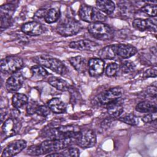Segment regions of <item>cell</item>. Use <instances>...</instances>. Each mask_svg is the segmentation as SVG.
Masks as SVG:
<instances>
[{
	"mask_svg": "<svg viewBox=\"0 0 157 157\" xmlns=\"http://www.w3.org/2000/svg\"><path fill=\"white\" fill-rule=\"evenodd\" d=\"M74 144H75V137L46 139L40 144L30 146L26 152L31 156H39L63 150Z\"/></svg>",
	"mask_w": 157,
	"mask_h": 157,
	"instance_id": "cell-1",
	"label": "cell"
},
{
	"mask_svg": "<svg viewBox=\"0 0 157 157\" xmlns=\"http://www.w3.org/2000/svg\"><path fill=\"white\" fill-rule=\"evenodd\" d=\"M80 128L76 125H64L56 128H52L46 130L42 136L46 139H64L75 137L80 131Z\"/></svg>",
	"mask_w": 157,
	"mask_h": 157,
	"instance_id": "cell-2",
	"label": "cell"
},
{
	"mask_svg": "<svg viewBox=\"0 0 157 157\" xmlns=\"http://www.w3.org/2000/svg\"><path fill=\"white\" fill-rule=\"evenodd\" d=\"M79 18L87 23H93L105 21L107 17L95 7L85 4H82L78 9Z\"/></svg>",
	"mask_w": 157,
	"mask_h": 157,
	"instance_id": "cell-3",
	"label": "cell"
},
{
	"mask_svg": "<svg viewBox=\"0 0 157 157\" xmlns=\"http://www.w3.org/2000/svg\"><path fill=\"white\" fill-rule=\"evenodd\" d=\"M34 62L44 67L48 68L53 72L64 75L67 72V69L63 63L59 59L48 55H40L33 58Z\"/></svg>",
	"mask_w": 157,
	"mask_h": 157,
	"instance_id": "cell-4",
	"label": "cell"
},
{
	"mask_svg": "<svg viewBox=\"0 0 157 157\" xmlns=\"http://www.w3.org/2000/svg\"><path fill=\"white\" fill-rule=\"evenodd\" d=\"M82 26L80 23L72 17H66L59 21L56 27L58 34L64 37L75 35L80 31Z\"/></svg>",
	"mask_w": 157,
	"mask_h": 157,
	"instance_id": "cell-5",
	"label": "cell"
},
{
	"mask_svg": "<svg viewBox=\"0 0 157 157\" xmlns=\"http://www.w3.org/2000/svg\"><path fill=\"white\" fill-rule=\"evenodd\" d=\"M87 29L92 37L99 40H111L114 36V31L112 28L102 22L90 23Z\"/></svg>",
	"mask_w": 157,
	"mask_h": 157,
	"instance_id": "cell-6",
	"label": "cell"
},
{
	"mask_svg": "<svg viewBox=\"0 0 157 157\" xmlns=\"http://www.w3.org/2000/svg\"><path fill=\"white\" fill-rule=\"evenodd\" d=\"M123 90L120 87H113L99 94L94 99L95 104L98 105H107L120 100Z\"/></svg>",
	"mask_w": 157,
	"mask_h": 157,
	"instance_id": "cell-7",
	"label": "cell"
},
{
	"mask_svg": "<svg viewBox=\"0 0 157 157\" xmlns=\"http://www.w3.org/2000/svg\"><path fill=\"white\" fill-rule=\"evenodd\" d=\"M23 66V59L17 55L7 56L1 60V71L4 74H12L19 71Z\"/></svg>",
	"mask_w": 157,
	"mask_h": 157,
	"instance_id": "cell-8",
	"label": "cell"
},
{
	"mask_svg": "<svg viewBox=\"0 0 157 157\" xmlns=\"http://www.w3.org/2000/svg\"><path fill=\"white\" fill-rule=\"evenodd\" d=\"M75 144L81 148H91L94 146L96 143V135L91 129H80L75 137Z\"/></svg>",
	"mask_w": 157,
	"mask_h": 157,
	"instance_id": "cell-9",
	"label": "cell"
},
{
	"mask_svg": "<svg viewBox=\"0 0 157 157\" xmlns=\"http://www.w3.org/2000/svg\"><path fill=\"white\" fill-rule=\"evenodd\" d=\"M21 127V122L20 120L12 116L8 118L4 121L2 125V132L5 138H8L17 134Z\"/></svg>",
	"mask_w": 157,
	"mask_h": 157,
	"instance_id": "cell-10",
	"label": "cell"
},
{
	"mask_svg": "<svg viewBox=\"0 0 157 157\" xmlns=\"http://www.w3.org/2000/svg\"><path fill=\"white\" fill-rule=\"evenodd\" d=\"M25 79L24 75L20 71L11 74L6 82V90L9 93H15L22 87Z\"/></svg>",
	"mask_w": 157,
	"mask_h": 157,
	"instance_id": "cell-11",
	"label": "cell"
},
{
	"mask_svg": "<svg viewBox=\"0 0 157 157\" xmlns=\"http://www.w3.org/2000/svg\"><path fill=\"white\" fill-rule=\"evenodd\" d=\"M26 147V142L23 139L15 140L9 144L4 149L1 157L13 156L23 150Z\"/></svg>",
	"mask_w": 157,
	"mask_h": 157,
	"instance_id": "cell-12",
	"label": "cell"
},
{
	"mask_svg": "<svg viewBox=\"0 0 157 157\" xmlns=\"http://www.w3.org/2000/svg\"><path fill=\"white\" fill-rule=\"evenodd\" d=\"M132 26L140 31H156V18L151 17L147 19L136 18L132 21Z\"/></svg>",
	"mask_w": 157,
	"mask_h": 157,
	"instance_id": "cell-13",
	"label": "cell"
},
{
	"mask_svg": "<svg viewBox=\"0 0 157 157\" xmlns=\"http://www.w3.org/2000/svg\"><path fill=\"white\" fill-rule=\"evenodd\" d=\"M21 31L26 35L30 36H37L44 32V27L38 21H28L22 25Z\"/></svg>",
	"mask_w": 157,
	"mask_h": 157,
	"instance_id": "cell-14",
	"label": "cell"
},
{
	"mask_svg": "<svg viewBox=\"0 0 157 157\" xmlns=\"http://www.w3.org/2000/svg\"><path fill=\"white\" fill-rule=\"evenodd\" d=\"M105 62L101 58H93L88 61V71L90 76L99 77L101 75L104 71Z\"/></svg>",
	"mask_w": 157,
	"mask_h": 157,
	"instance_id": "cell-15",
	"label": "cell"
},
{
	"mask_svg": "<svg viewBox=\"0 0 157 157\" xmlns=\"http://www.w3.org/2000/svg\"><path fill=\"white\" fill-rule=\"evenodd\" d=\"M71 48L78 50L94 51L99 47L98 43L88 39H82L76 41H72L69 44Z\"/></svg>",
	"mask_w": 157,
	"mask_h": 157,
	"instance_id": "cell-16",
	"label": "cell"
},
{
	"mask_svg": "<svg viewBox=\"0 0 157 157\" xmlns=\"http://www.w3.org/2000/svg\"><path fill=\"white\" fill-rule=\"evenodd\" d=\"M137 52V49L136 47L131 44H117V55L123 59L129 58L135 55Z\"/></svg>",
	"mask_w": 157,
	"mask_h": 157,
	"instance_id": "cell-17",
	"label": "cell"
},
{
	"mask_svg": "<svg viewBox=\"0 0 157 157\" xmlns=\"http://www.w3.org/2000/svg\"><path fill=\"white\" fill-rule=\"evenodd\" d=\"M72 66L79 73H85L88 69V61L82 56H75L68 59Z\"/></svg>",
	"mask_w": 157,
	"mask_h": 157,
	"instance_id": "cell-18",
	"label": "cell"
},
{
	"mask_svg": "<svg viewBox=\"0 0 157 157\" xmlns=\"http://www.w3.org/2000/svg\"><path fill=\"white\" fill-rule=\"evenodd\" d=\"M47 105L50 110L55 113H63L66 110V104L58 98H53L48 101Z\"/></svg>",
	"mask_w": 157,
	"mask_h": 157,
	"instance_id": "cell-19",
	"label": "cell"
},
{
	"mask_svg": "<svg viewBox=\"0 0 157 157\" xmlns=\"http://www.w3.org/2000/svg\"><path fill=\"white\" fill-rule=\"evenodd\" d=\"M117 44L105 46L99 50L98 55L102 59H113L117 56Z\"/></svg>",
	"mask_w": 157,
	"mask_h": 157,
	"instance_id": "cell-20",
	"label": "cell"
},
{
	"mask_svg": "<svg viewBox=\"0 0 157 157\" xmlns=\"http://www.w3.org/2000/svg\"><path fill=\"white\" fill-rule=\"evenodd\" d=\"M123 105L120 100L107 105V112L112 118H118L123 112Z\"/></svg>",
	"mask_w": 157,
	"mask_h": 157,
	"instance_id": "cell-21",
	"label": "cell"
},
{
	"mask_svg": "<svg viewBox=\"0 0 157 157\" xmlns=\"http://www.w3.org/2000/svg\"><path fill=\"white\" fill-rule=\"evenodd\" d=\"M96 8L103 13L111 15L115 9L114 2L109 0H98L96 1Z\"/></svg>",
	"mask_w": 157,
	"mask_h": 157,
	"instance_id": "cell-22",
	"label": "cell"
},
{
	"mask_svg": "<svg viewBox=\"0 0 157 157\" xmlns=\"http://www.w3.org/2000/svg\"><path fill=\"white\" fill-rule=\"evenodd\" d=\"M136 111L140 113H151L157 112V105L156 102L144 101L139 102L136 106Z\"/></svg>",
	"mask_w": 157,
	"mask_h": 157,
	"instance_id": "cell-23",
	"label": "cell"
},
{
	"mask_svg": "<svg viewBox=\"0 0 157 157\" xmlns=\"http://www.w3.org/2000/svg\"><path fill=\"white\" fill-rule=\"evenodd\" d=\"M48 83L51 86L59 91H66L69 89V83L66 80L57 77H50L48 79Z\"/></svg>",
	"mask_w": 157,
	"mask_h": 157,
	"instance_id": "cell-24",
	"label": "cell"
},
{
	"mask_svg": "<svg viewBox=\"0 0 157 157\" xmlns=\"http://www.w3.org/2000/svg\"><path fill=\"white\" fill-rule=\"evenodd\" d=\"M28 102V98L26 95L23 93H15L12 98V106L16 109L23 108Z\"/></svg>",
	"mask_w": 157,
	"mask_h": 157,
	"instance_id": "cell-25",
	"label": "cell"
},
{
	"mask_svg": "<svg viewBox=\"0 0 157 157\" xmlns=\"http://www.w3.org/2000/svg\"><path fill=\"white\" fill-rule=\"evenodd\" d=\"M120 14L123 17H130L134 13V7L129 1H119L117 3Z\"/></svg>",
	"mask_w": 157,
	"mask_h": 157,
	"instance_id": "cell-26",
	"label": "cell"
},
{
	"mask_svg": "<svg viewBox=\"0 0 157 157\" xmlns=\"http://www.w3.org/2000/svg\"><path fill=\"white\" fill-rule=\"evenodd\" d=\"M61 16V12L57 8H51L47 10L44 16V20L48 24H51L57 21Z\"/></svg>",
	"mask_w": 157,
	"mask_h": 157,
	"instance_id": "cell-27",
	"label": "cell"
},
{
	"mask_svg": "<svg viewBox=\"0 0 157 157\" xmlns=\"http://www.w3.org/2000/svg\"><path fill=\"white\" fill-rule=\"evenodd\" d=\"M17 5L15 2H7L5 4L1 5L0 7V15H5L10 17H12L15 13Z\"/></svg>",
	"mask_w": 157,
	"mask_h": 157,
	"instance_id": "cell-28",
	"label": "cell"
},
{
	"mask_svg": "<svg viewBox=\"0 0 157 157\" xmlns=\"http://www.w3.org/2000/svg\"><path fill=\"white\" fill-rule=\"evenodd\" d=\"M140 10L147 14V15L151 17H156V12H157V6L156 4L153 3H147L143 6L140 9Z\"/></svg>",
	"mask_w": 157,
	"mask_h": 157,
	"instance_id": "cell-29",
	"label": "cell"
},
{
	"mask_svg": "<svg viewBox=\"0 0 157 157\" xmlns=\"http://www.w3.org/2000/svg\"><path fill=\"white\" fill-rule=\"evenodd\" d=\"M30 71H31L34 77H37L44 78V77H47L48 75V71L44 68V67H43L39 64L33 66L31 67Z\"/></svg>",
	"mask_w": 157,
	"mask_h": 157,
	"instance_id": "cell-30",
	"label": "cell"
},
{
	"mask_svg": "<svg viewBox=\"0 0 157 157\" xmlns=\"http://www.w3.org/2000/svg\"><path fill=\"white\" fill-rule=\"evenodd\" d=\"M135 64L132 61L129 60L121 61L119 66V69L123 73H129L131 72H132L135 69Z\"/></svg>",
	"mask_w": 157,
	"mask_h": 157,
	"instance_id": "cell-31",
	"label": "cell"
},
{
	"mask_svg": "<svg viewBox=\"0 0 157 157\" xmlns=\"http://www.w3.org/2000/svg\"><path fill=\"white\" fill-rule=\"evenodd\" d=\"M118 120L131 126H136L139 123L138 118L132 113H129L120 117L118 118Z\"/></svg>",
	"mask_w": 157,
	"mask_h": 157,
	"instance_id": "cell-32",
	"label": "cell"
},
{
	"mask_svg": "<svg viewBox=\"0 0 157 157\" xmlns=\"http://www.w3.org/2000/svg\"><path fill=\"white\" fill-rule=\"evenodd\" d=\"M0 28L1 30L6 29L10 27L13 22L12 17L5 15H0Z\"/></svg>",
	"mask_w": 157,
	"mask_h": 157,
	"instance_id": "cell-33",
	"label": "cell"
},
{
	"mask_svg": "<svg viewBox=\"0 0 157 157\" xmlns=\"http://www.w3.org/2000/svg\"><path fill=\"white\" fill-rule=\"evenodd\" d=\"M61 153L64 156L66 157H73V156H78L80 155V150L76 147H73L69 146L63 150Z\"/></svg>",
	"mask_w": 157,
	"mask_h": 157,
	"instance_id": "cell-34",
	"label": "cell"
},
{
	"mask_svg": "<svg viewBox=\"0 0 157 157\" xmlns=\"http://www.w3.org/2000/svg\"><path fill=\"white\" fill-rule=\"evenodd\" d=\"M119 69V66L116 63H111L109 64L105 68V74L108 77H113L117 74Z\"/></svg>",
	"mask_w": 157,
	"mask_h": 157,
	"instance_id": "cell-35",
	"label": "cell"
},
{
	"mask_svg": "<svg viewBox=\"0 0 157 157\" xmlns=\"http://www.w3.org/2000/svg\"><path fill=\"white\" fill-rule=\"evenodd\" d=\"M50 109L48 108L47 105H39L36 111V113H37L38 115L43 117H46L50 113Z\"/></svg>",
	"mask_w": 157,
	"mask_h": 157,
	"instance_id": "cell-36",
	"label": "cell"
},
{
	"mask_svg": "<svg viewBox=\"0 0 157 157\" xmlns=\"http://www.w3.org/2000/svg\"><path fill=\"white\" fill-rule=\"evenodd\" d=\"M157 112L147 113L142 118V120L145 123H150L156 120Z\"/></svg>",
	"mask_w": 157,
	"mask_h": 157,
	"instance_id": "cell-37",
	"label": "cell"
},
{
	"mask_svg": "<svg viewBox=\"0 0 157 157\" xmlns=\"http://www.w3.org/2000/svg\"><path fill=\"white\" fill-rule=\"evenodd\" d=\"M28 105L26 108V112L29 115H32L36 113V109L39 104L36 102H28Z\"/></svg>",
	"mask_w": 157,
	"mask_h": 157,
	"instance_id": "cell-38",
	"label": "cell"
},
{
	"mask_svg": "<svg viewBox=\"0 0 157 157\" xmlns=\"http://www.w3.org/2000/svg\"><path fill=\"white\" fill-rule=\"evenodd\" d=\"M157 74L156 67V66L147 69L144 73V78H149V77H156Z\"/></svg>",
	"mask_w": 157,
	"mask_h": 157,
	"instance_id": "cell-39",
	"label": "cell"
},
{
	"mask_svg": "<svg viewBox=\"0 0 157 157\" xmlns=\"http://www.w3.org/2000/svg\"><path fill=\"white\" fill-rule=\"evenodd\" d=\"M156 86H150L147 88V94L148 96L151 98L152 99H156Z\"/></svg>",
	"mask_w": 157,
	"mask_h": 157,
	"instance_id": "cell-40",
	"label": "cell"
},
{
	"mask_svg": "<svg viewBox=\"0 0 157 157\" xmlns=\"http://www.w3.org/2000/svg\"><path fill=\"white\" fill-rule=\"evenodd\" d=\"M47 12V10L46 9H39L36 12V13L34 14V17L36 18H44V16L45 15V13Z\"/></svg>",
	"mask_w": 157,
	"mask_h": 157,
	"instance_id": "cell-41",
	"label": "cell"
},
{
	"mask_svg": "<svg viewBox=\"0 0 157 157\" xmlns=\"http://www.w3.org/2000/svg\"><path fill=\"white\" fill-rule=\"evenodd\" d=\"M46 156H53V157H64L63 155L59 152H53L51 153H48V155H46Z\"/></svg>",
	"mask_w": 157,
	"mask_h": 157,
	"instance_id": "cell-42",
	"label": "cell"
},
{
	"mask_svg": "<svg viewBox=\"0 0 157 157\" xmlns=\"http://www.w3.org/2000/svg\"><path fill=\"white\" fill-rule=\"evenodd\" d=\"M110 123H111V121L110 120L106 119L104 121H102V127H103V128H108Z\"/></svg>",
	"mask_w": 157,
	"mask_h": 157,
	"instance_id": "cell-43",
	"label": "cell"
}]
</instances>
